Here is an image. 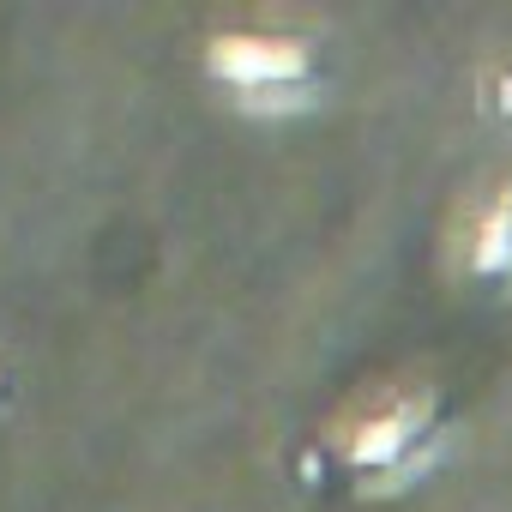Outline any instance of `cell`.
Segmentation results:
<instances>
[{"mask_svg": "<svg viewBox=\"0 0 512 512\" xmlns=\"http://www.w3.org/2000/svg\"><path fill=\"white\" fill-rule=\"evenodd\" d=\"M217 67H223L229 79L266 85V79L302 73V55H296V43H247V37H229V43H217Z\"/></svg>", "mask_w": 512, "mask_h": 512, "instance_id": "6da1fadb", "label": "cell"}]
</instances>
